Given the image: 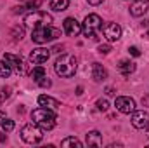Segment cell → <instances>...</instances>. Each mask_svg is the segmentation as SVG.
<instances>
[{"label":"cell","instance_id":"6da1fadb","mask_svg":"<svg viewBox=\"0 0 149 148\" xmlns=\"http://www.w3.org/2000/svg\"><path fill=\"white\" fill-rule=\"evenodd\" d=\"M56 73L63 78H70L76 73V58L73 54H61L54 65Z\"/></svg>","mask_w":149,"mask_h":148},{"label":"cell","instance_id":"7a4b0ae2","mask_svg":"<svg viewBox=\"0 0 149 148\" xmlns=\"http://www.w3.org/2000/svg\"><path fill=\"white\" fill-rule=\"evenodd\" d=\"M31 120L37 125H40L43 131H49V129H52L56 125V113L50 110V108L40 106V108L31 111Z\"/></svg>","mask_w":149,"mask_h":148},{"label":"cell","instance_id":"3957f363","mask_svg":"<svg viewBox=\"0 0 149 148\" xmlns=\"http://www.w3.org/2000/svg\"><path fill=\"white\" fill-rule=\"evenodd\" d=\"M24 25L31 30L40 28V26H50L52 25V16L47 14L45 11H31L30 14L24 16Z\"/></svg>","mask_w":149,"mask_h":148},{"label":"cell","instance_id":"277c9868","mask_svg":"<svg viewBox=\"0 0 149 148\" xmlns=\"http://www.w3.org/2000/svg\"><path fill=\"white\" fill-rule=\"evenodd\" d=\"M21 138H23V141L28 143V145H37V143H40V141L43 140V129H42L40 125H37L35 122L26 124V125H23V129H21Z\"/></svg>","mask_w":149,"mask_h":148},{"label":"cell","instance_id":"5b68a950","mask_svg":"<svg viewBox=\"0 0 149 148\" xmlns=\"http://www.w3.org/2000/svg\"><path fill=\"white\" fill-rule=\"evenodd\" d=\"M59 35H61V30L52 28V25L50 26H40V28H35L31 32V40L35 44H47L50 40H56Z\"/></svg>","mask_w":149,"mask_h":148},{"label":"cell","instance_id":"8992f818","mask_svg":"<svg viewBox=\"0 0 149 148\" xmlns=\"http://www.w3.org/2000/svg\"><path fill=\"white\" fill-rule=\"evenodd\" d=\"M102 28V19L97 14H88L81 23V33L85 37H94Z\"/></svg>","mask_w":149,"mask_h":148},{"label":"cell","instance_id":"52a82bcc","mask_svg":"<svg viewBox=\"0 0 149 148\" xmlns=\"http://www.w3.org/2000/svg\"><path fill=\"white\" fill-rule=\"evenodd\" d=\"M132 125L135 129H148L149 127V113L144 110L132 111Z\"/></svg>","mask_w":149,"mask_h":148},{"label":"cell","instance_id":"ba28073f","mask_svg":"<svg viewBox=\"0 0 149 148\" xmlns=\"http://www.w3.org/2000/svg\"><path fill=\"white\" fill-rule=\"evenodd\" d=\"M114 106L120 113H132L135 110V101L128 96H118L114 99Z\"/></svg>","mask_w":149,"mask_h":148},{"label":"cell","instance_id":"9c48e42d","mask_svg":"<svg viewBox=\"0 0 149 148\" xmlns=\"http://www.w3.org/2000/svg\"><path fill=\"white\" fill-rule=\"evenodd\" d=\"M102 33H104L108 42H116L121 37V26L118 23H106L102 26Z\"/></svg>","mask_w":149,"mask_h":148},{"label":"cell","instance_id":"30bf717a","mask_svg":"<svg viewBox=\"0 0 149 148\" xmlns=\"http://www.w3.org/2000/svg\"><path fill=\"white\" fill-rule=\"evenodd\" d=\"M49 58H50V49H45V47L33 49L30 54V61L33 65H43V63H47Z\"/></svg>","mask_w":149,"mask_h":148},{"label":"cell","instance_id":"8fae6325","mask_svg":"<svg viewBox=\"0 0 149 148\" xmlns=\"http://www.w3.org/2000/svg\"><path fill=\"white\" fill-rule=\"evenodd\" d=\"M3 59L9 61L10 66H12L17 73H24V70H26V63H24V59H23L21 56H16V54H5Z\"/></svg>","mask_w":149,"mask_h":148},{"label":"cell","instance_id":"7c38bea8","mask_svg":"<svg viewBox=\"0 0 149 148\" xmlns=\"http://www.w3.org/2000/svg\"><path fill=\"white\" fill-rule=\"evenodd\" d=\"M63 26H64L66 35H70V37H76V35L81 32V25H80L74 18H66L64 23H63Z\"/></svg>","mask_w":149,"mask_h":148},{"label":"cell","instance_id":"4fadbf2b","mask_svg":"<svg viewBox=\"0 0 149 148\" xmlns=\"http://www.w3.org/2000/svg\"><path fill=\"white\" fill-rule=\"evenodd\" d=\"M149 11V0H134V4L130 5V14L139 18V16H144Z\"/></svg>","mask_w":149,"mask_h":148},{"label":"cell","instance_id":"5bb4252c","mask_svg":"<svg viewBox=\"0 0 149 148\" xmlns=\"http://www.w3.org/2000/svg\"><path fill=\"white\" fill-rule=\"evenodd\" d=\"M38 105L43 106V108H50V110H57V108L61 106L57 99H54V98H50V96H47V94L38 96Z\"/></svg>","mask_w":149,"mask_h":148},{"label":"cell","instance_id":"9a60e30c","mask_svg":"<svg viewBox=\"0 0 149 148\" xmlns=\"http://www.w3.org/2000/svg\"><path fill=\"white\" fill-rule=\"evenodd\" d=\"M92 77H94L95 82H102V80L108 78V72L101 63H94L92 65Z\"/></svg>","mask_w":149,"mask_h":148},{"label":"cell","instance_id":"2e32d148","mask_svg":"<svg viewBox=\"0 0 149 148\" xmlns=\"http://www.w3.org/2000/svg\"><path fill=\"white\" fill-rule=\"evenodd\" d=\"M87 145L88 147H102V136L99 131L87 132Z\"/></svg>","mask_w":149,"mask_h":148},{"label":"cell","instance_id":"e0dca14e","mask_svg":"<svg viewBox=\"0 0 149 148\" xmlns=\"http://www.w3.org/2000/svg\"><path fill=\"white\" fill-rule=\"evenodd\" d=\"M118 70H120V73L121 75H130L135 72V65L132 63V61H128V59H121L120 63H118Z\"/></svg>","mask_w":149,"mask_h":148},{"label":"cell","instance_id":"ac0fdd59","mask_svg":"<svg viewBox=\"0 0 149 148\" xmlns=\"http://www.w3.org/2000/svg\"><path fill=\"white\" fill-rule=\"evenodd\" d=\"M68 5H70V0H50V9L56 11V12L66 11Z\"/></svg>","mask_w":149,"mask_h":148},{"label":"cell","instance_id":"d6986e66","mask_svg":"<svg viewBox=\"0 0 149 148\" xmlns=\"http://www.w3.org/2000/svg\"><path fill=\"white\" fill-rule=\"evenodd\" d=\"M61 147H64V148H68V147L83 148V143H81L78 138H74V136H70V138H66V140H63V141H61Z\"/></svg>","mask_w":149,"mask_h":148},{"label":"cell","instance_id":"ffe728a7","mask_svg":"<svg viewBox=\"0 0 149 148\" xmlns=\"http://www.w3.org/2000/svg\"><path fill=\"white\" fill-rule=\"evenodd\" d=\"M10 73H12V66H10V63L5 61V59H2V61H0V77H2V78H7Z\"/></svg>","mask_w":149,"mask_h":148},{"label":"cell","instance_id":"44dd1931","mask_svg":"<svg viewBox=\"0 0 149 148\" xmlns=\"http://www.w3.org/2000/svg\"><path fill=\"white\" fill-rule=\"evenodd\" d=\"M30 75H31V78H33L35 82H40L43 77H47V73H45V68H43V66H40V65H38V66H35V68L31 70V73H30Z\"/></svg>","mask_w":149,"mask_h":148},{"label":"cell","instance_id":"7402d4cb","mask_svg":"<svg viewBox=\"0 0 149 148\" xmlns=\"http://www.w3.org/2000/svg\"><path fill=\"white\" fill-rule=\"evenodd\" d=\"M2 129L5 131V132H10L12 129H14V120H10V118H3V122H2Z\"/></svg>","mask_w":149,"mask_h":148},{"label":"cell","instance_id":"603a6c76","mask_svg":"<svg viewBox=\"0 0 149 148\" xmlns=\"http://www.w3.org/2000/svg\"><path fill=\"white\" fill-rule=\"evenodd\" d=\"M23 35H24V30H23L21 26L12 28V37H14V40H21V38H23Z\"/></svg>","mask_w":149,"mask_h":148},{"label":"cell","instance_id":"cb8c5ba5","mask_svg":"<svg viewBox=\"0 0 149 148\" xmlns=\"http://www.w3.org/2000/svg\"><path fill=\"white\" fill-rule=\"evenodd\" d=\"M95 106H97V110L101 111H106L109 108V103H108V99H97V103H95Z\"/></svg>","mask_w":149,"mask_h":148},{"label":"cell","instance_id":"d4e9b609","mask_svg":"<svg viewBox=\"0 0 149 148\" xmlns=\"http://www.w3.org/2000/svg\"><path fill=\"white\" fill-rule=\"evenodd\" d=\"M38 7H40V0H33V2H28V4L24 5V9H30V11H37Z\"/></svg>","mask_w":149,"mask_h":148},{"label":"cell","instance_id":"484cf974","mask_svg":"<svg viewBox=\"0 0 149 148\" xmlns=\"http://www.w3.org/2000/svg\"><path fill=\"white\" fill-rule=\"evenodd\" d=\"M128 52H130L132 56H135V58L141 56V49H139L137 45H130V47H128Z\"/></svg>","mask_w":149,"mask_h":148},{"label":"cell","instance_id":"4316f807","mask_svg":"<svg viewBox=\"0 0 149 148\" xmlns=\"http://www.w3.org/2000/svg\"><path fill=\"white\" fill-rule=\"evenodd\" d=\"M109 51H111V45H109V44H104V45H99V52H101V54H108Z\"/></svg>","mask_w":149,"mask_h":148},{"label":"cell","instance_id":"83f0119b","mask_svg":"<svg viewBox=\"0 0 149 148\" xmlns=\"http://www.w3.org/2000/svg\"><path fill=\"white\" fill-rule=\"evenodd\" d=\"M38 84H40V87H50V80H49L47 77H43V78H42Z\"/></svg>","mask_w":149,"mask_h":148},{"label":"cell","instance_id":"f1b7e54d","mask_svg":"<svg viewBox=\"0 0 149 148\" xmlns=\"http://www.w3.org/2000/svg\"><path fill=\"white\" fill-rule=\"evenodd\" d=\"M63 49H64L63 45H56L54 49H50V52H57V54H59V52H63Z\"/></svg>","mask_w":149,"mask_h":148},{"label":"cell","instance_id":"f546056e","mask_svg":"<svg viewBox=\"0 0 149 148\" xmlns=\"http://www.w3.org/2000/svg\"><path fill=\"white\" fill-rule=\"evenodd\" d=\"M87 2H88L90 5H99V4H102L104 0H87Z\"/></svg>","mask_w":149,"mask_h":148},{"label":"cell","instance_id":"4dcf8cb0","mask_svg":"<svg viewBox=\"0 0 149 148\" xmlns=\"http://www.w3.org/2000/svg\"><path fill=\"white\" fill-rule=\"evenodd\" d=\"M106 92H108V94H109V96H113V94H116V92H114V89H113V87H108V89H106Z\"/></svg>","mask_w":149,"mask_h":148},{"label":"cell","instance_id":"1f68e13d","mask_svg":"<svg viewBox=\"0 0 149 148\" xmlns=\"http://www.w3.org/2000/svg\"><path fill=\"white\" fill-rule=\"evenodd\" d=\"M3 118H5V115H3V113L0 111V125H2V122H3Z\"/></svg>","mask_w":149,"mask_h":148},{"label":"cell","instance_id":"d6a6232c","mask_svg":"<svg viewBox=\"0 0 149 148\" xmlns=\"http://www.w3.org/2000/svg\"><path fill=\"white\" fill-rule=\"evenodd\" d=\"M148 138H149V127H148Z\"/></svg>","mask_w":149,"mask_h":148}]
</instances>
